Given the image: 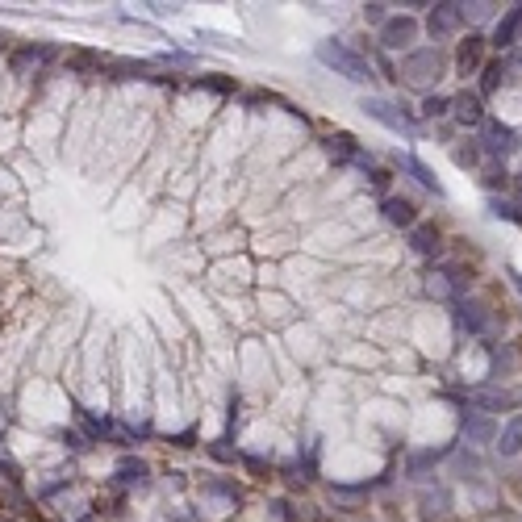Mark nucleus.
<instances>
[{"instance_id":"nucleus-1","label":"nucleus","mask_w":522,"mask_h":522,"mask_svg":"<svg viewBox=\"0 0 522 522\" xmlns=\"http://www.w3.org/2000/svg\"><path fill=\"white\" fill-rule=\"evenodd\" d=\"M447 67H452V59H447V51H439V46H414V51L401 55V76H406L410 88H422V92H431L443 76H447ZM397 76V80H401Z\"/></svg>"},{"instance_id":"nucleus-2","label":"nucleus","mask_w":522,"mask_h":522,"mask_svg":"<svg viewBox=\"0 0 522 522\" xmlns=\"http://www.w3.org/2000/svg\"><path fill=\"white\" fill-rule=\"evenodd\" d=\"M318 63L330 67L335 76L351 80V84H372V76H376V71H372V59L355 51L351 42H339V38L318 42Z\"/></svg>"},{"instance_id":"nucleus-3","label":"nucleus","mask_w":522,"mask_h":522,"mask_svg":"<svg viewBox=\"0 0 522 522\" xmlns=\"http://www.w3.org/2000/svg\"><path fill=\"white\" fill-rule=\"evenodd\" d=\"M418 34H422V21H418V17H410V13H393L385 26L376 30V46H381V51L406 55V51H414Z\"/></svg>"},{"instance_id":"nucleus-4","label":"nucleus","mask_w":522,"mask_h":522,"mask_svg":"<svg viewBox=\"0 0 522 522\" xmlns=\"http://www.w3.org/2000/svg\"><path fill=\"white\" fill-rule=\"evenodd\" d=\"M452 318H456V326L464 330L468 339H489V330H493V310L485 301H477V297H456L452 301Z\"/></svg>"},{"instance_id":"nucleus-5","label":"nucleus","mask_w":522,"mask_h":522,"mask_svg":"<svg viewBox=\"0 0 522 522\" xmlns=\"http://www.w3.org/2000/svg\"><path fill=\"white\" fill-rule=\"evenodd\" d=\"M489 63V38L485 34H464L456 42V55H452V67H456V76L468 80V76H481V67Z\"/></svg>"},{"instance_id":"nucleus-6","label":"nucleus","mask_w":522,"mask_h":522,"mask_svg":"<svg viewBox=\"0 0 522 522\" xmlns=\"http://www.w3.org/2000/svg\"><path fill=\"white\" fill-rule=\"evenodd\" d=\"M426 34H431L435 42L443 38H456L464 26H468V9L464 5H426Z\"/></svg>"},{"instance_id":"nucleus-7","label":"nucleus","mask_w":522,"mask_h":522,"mask_svg":"<svg viewBox=\"0 0 522 522\" xmlns=\"http://www.w3.org/2000/svg\"><path fill=\"white\" fill-rule=\"evenodd\" d=\"M360 109L372 117V122H381V126H389V130H397V134H406V138H414V134H418L414 113L397 109V105H393V101H385V97H364V101H360Z\"/></svg>"},{"instance_id":"nucleus-8","label":"nucleus","mask_w":522,"mask_h":522,"mask_svg":"<svg viewBox=\"0 0 522 522\" xmlns=\"http://www.w3.org/2000/svg\"><path fill=\"white\" fill-rule=\"evenodd\" d=\"M522 406V393H514V389H477V393H468V410L472 414H485V418H493V414H510V410H518Z\"/></svg>"},{"instance_id":"nucleus-9","label":"nucleus","mask_w":522,"mask_h":522,"mask_svg":"<svg viewBox=\"0 0 522 522\" xmlns=\"http://www.w3.org/2000/svg\"><path fill=\"white\" fill-rule=\"evenodd\" d=\"M452 477L464 481V485H485V460L477 447H452Z\"/></svg>"},{"instance_id":"nucleus-10","label":"nucleus","mask_w":522,"mask_h":522,"mask_svg":"<svg viewBox=\"0 0 522 522\" xmlns=\"http://www.w3.org/2000/svg\"><path fill=\"white\" fill-rule=\"evenodd\" d=\"M477 147H481V155H489V159H502V155L514 151V130L502 126V122H481Z\"/></svg>"},{"instance_id":"nucleus-11","label":"nucleus","mask_w":522,"mask_h":522,"mask_svg":"<svg viewBox=\"0 0 522 522\" xmlns=\"http://www.w3.org/2000/svg\"><path fill=\"white\" fill-rule=\"evenodd\" d=\"M460 435L468 439L464 447H485V443H497V422H493V418H485V414H472V410H464V414H460Z\"/></svg>"},{"instance_id":"nucleus-12","label":"nucleus","mask_w":522,"mask_h":522,"mask_svg":"<svg viewBox=\"0 0 522 522\" xmlns=\"http://www.w3.org/2000/svg\"><path fill=\"white\" fill-rule=\"evenodd\" d=\"M518 38H522V5H514V9H506L502 17H497L489 46H497V51H510V46H518Z\"/></svg>"},{"instance_id":"nucleus-13","label":"nucleus","mask_w":522,"mask_h":522,"mask_svg":"<svg viewBox=\"0 0 522 522\" xmlns=\"http://www.w3.org/2000/svg\"><path fill=\"white\" fill-rule=\"evenodd\" d=\"M452 117L468 130V126H481L485 122V101L481 92H460V97H452Z\"/></svg>"},{"instance_id":"nucleus-14","label":"nucleus","mask_w":522,"mask_h":522,"mask_svg":"<svg viewBox=\"0 0 522 522\" xmlns=\"http://www.w3.org/2000/svg\"><path fill=\"white\" fill-rule=\"evenodd\" d=\"M497 456L502 460H518L522 456V414H510L506 426H497Z\"/></svg>"},{"instance_id":"nucleus-15","label":"nucleus","mask_w":522,"mask_h":522,"mask_svg":"<svg viewBox=\"0 0 522 522\" xmlns=\"http://www.w3.org/2000/svg\"><path fill=\"white\" fill-rule=\"evenodd\" d=\"M381 213H385V222L401 226V230H414L418 226V205L410 197H385L381 201Z\"/></svg>"},{"instance_id":"nucleus-16","label":"nucleus","mask_w":522,"mask_h":522,"mask_svg":"<svg viewBox=\"0 0 522 522\" xmlns=\"http://www.w3.org/2000/svg\"><path fill=\"white\" fill-rule=\"evenodd\" d=\"M393 163H397V168H401V172H410V176H414V180H418V184L426 188V193H435V197H443V184L435 180V172H431V168H426V163H422L418 155H397Z\"/></svg>"},{"instance_id":"nucleus-17","label":"nucleus","mask_w":522,"mask_h":522,"mask_svg":"<svg viewBox=\"0 0 522 522\" xmlns=\"http://www.w3.org/2000/svg\"><path fill=\"white\" fill-rule=\"evenodd\" d=\"M410 247H414L418 255H435V251L443 247V230H439L435 222H418V226L410 230Z\"/></svg>"},{"instance_id":"nucleus-18","label":"nucleus","mask_w":522,"mask_h":522,"mask_svg":"<svg viewBox=\"0 0 522 522\" xmlns=\"http://www.w3.org/2000/svg\"><path fill=\"white\" fill-rule=\"evenodd\" d=\"M506 80H510V63H506V59H489V63L481 67V88H477V92H481V101L493 97V92L502 88Z\"/></svg>"},{"instance_id":"nucleus-19","label":"nucleus","mask_w":522,"mask_h":522,"mask_svg":"<svg viewBox=\"0 0 522 522\" xmlns=\"http://www.w3.org/2000/svg\"><path fill=\"white\" fill-rule=\"evenodd\" d=\"M418 506H422V518L426 522H435V518H443L447 510H452V497H447V489H422L418 493Z\"/></svg>"},{"instance_id":"nucleus-20","label":"nucleus","mask_w":522,"mask_h":522,"mask_svg":"<svg viewBox=\"0 0 522 522\" xmlns=\"http://www.w3.org/2000/svg\"><path fill=\"white\" fill-rule=\"evenodd\" d=\"M147 460H122L117 464V477H113V485H122V489H130V485H142L147 481Z\"/></svg>"},{"instance_id":"nucleus-21","label":"nucleus","mask_w":522,"mask_h":522,"mask_svg":"<svg viewBox=\"0 0 522 522\" xmlns=\"http://www.w3.org/2000/svg\"><path fill=\"white\" fill-rule=\"evenodd\" d=\"M447 113H452V97H443V92H426V101H422V117H426V122L447 117Z\"/></svg>"},{"instance_id":"nucleus-22","label":"nucleus","mask_w":522,"mask_h":522,"mask_svg":"<svg viewBox=\"0 0 522 522\" xmlns=\"http://www.w3.org/2000/svg\"><path fill=\"white\" fill-rule=\"evenodd\" d=\"M452 159H456V168H481L485 155H481V147H477V138H472L468 147H456V151H452Z\"/></svg>"},{"instance_id":"nucleus-23","label":"nucleus","mask_w":522,"mask_h":522,"mask_svg":"<svg viewBox=\"0 0 522 522\" xmlns=\"http://www.w3.org/2000/svg\"><path fill=\"white\" fill-rule=\"evenodd\" d=\"M389 17H393L389 5H364V21H368V26H376V30H381Z\"/></svg>"},{"instance_id":"nucleus-24","label":"nucleus","mask_w":522,"mask_h":522,"mask_svg":"<svg viewBox=\"0 0 522 522\" xmlns=\"http://www.w3.org/2000/svg\"><path fill=\"white\" fill-rule=\"evenodd\" d=\"M506 276H510V284H514V293H518V297H522V272H518V268H510V272H506Z\"/></svg>"}]
</instances>
